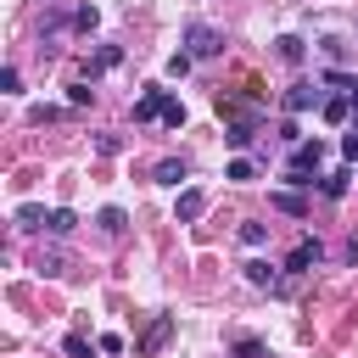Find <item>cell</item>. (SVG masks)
<instances>
[{"mask_svg": "<svg viewBox=\"0 0 358 358\" xmlns=\"http://www.w3.org/2000/svg\"><path fill=\"white\" fill-rule=\"evenodd\" d=\"M246 280H252V285H268V291L280 285V274H274L268 263H246Z\"/></svg>", "mask_w": 358, "mask_h": 358, "instance_id": "obj_11", "label": "cell"}, {"mask_svg": "<svg viewBox=\"0 0 358 358\" xmlns=\"http://www.w3.org/2000/svg\"><path fill=\"white\" fill-rule=\"evenodd\" d=\"M268 347L257 341V336H235V358H263Z\"/></svg>", "mask_w": 358, "mask_h": 358, "instance_id": "obj_13", "label": "cell"}, {"mask_svg": "<svg viewBox=\"0 0 358 358\" xmlns=\"http://www.w3.org/2000/svg\"><path fill=\"white\" fill-rule=\"evenodd\" d=\"M308 106H324V90L319 84H291L285 90V112H308Z\"/></svg>", "mask_w": 358, "mask_h": 358, "instance_id": "obj_4", "label": "cell"}, {"mask_svg": "<svg viewBox=\"0 0 358 358\" xmlns=\"http://www.w3.org/2000/svg\"><path fill=\"white\" fill-rule=\"evenodd\" d=\"M95 224H101L106 235H123V224H129V218H123V207H101V218H95Z\"/></svg>", "mask_w": 358, "mask_h": 358, "instance_id": "obj_10", "label": "cell"}, {"mask_svg": "<svg viewBox=\"0 0 358 358\" xmlns=\"http://www.w3.org/2000/svg\"><path fill=\"white\" fill-rule=\"evenodd\" d=\"M280 56H285V62H302V39L285 34V39H280Z\"/></svg>", "mask_w": 358, "mask_h": 358, "instance_id": "obj_22", "label": "cell"}, {"mask_svg": "<svg viewBox=\"0 0 358 358\" xmlns=\"http://www.w3.org/2000/svg\"><path fill=\"white\" fill-rule=\"evenodd\" d=\"M241 241H246V246H263V241H268V224H241Z\"/></svg>", "mask_w": 358, "mask_h": 358, "instance_id": "obj_17", "label": "cell"}, {"mask_svg": "<svg viewBox=\"0 0 358 358\" xmlns=\"http://www.w3.org/2000/svg\"><path fill=\"white\" fill-rule=\"evenodd\" d=\"M190 62H196L190 50H179V56H168V78H185V73H190Z\"/></svg>", "mask_w": 358, "mask_h": 358, "instance_id": "obj_14", "label": "cell"}, {"mask_svg": "<svg viewBox=\"0 0 358 358\" xmlns=\"http://www.w3.org/2000/svg\"><path fill=\"white\" fill-rule=\"evenodd\" d=\"M319 257H324V246H319L313 235H302V241H296V252L285 257V268H291V274H308V268H313Z\"/></svg>", "mask_w": 358, "mask_h": 358, "instance_id": "obj_3", "label": "cell"}, {"mask_svg": "<svg viewBox=\"0 0 358 358\" xmlns=\"http://www.w3.org/2000/svg\"><path fill=\"white\" fill-rule=\"evenodd\" d=\"M201 207H207V196H201V190H185V196H179V207H173V218H179V224H190V218H201Z\"/></svg>", "mask_w": 358, "mask_h": 358, "instance_id": "obj_6", "label": "cell"}, {"mask_svg": "<svg viewBox=\"0 0 358 358\" xmlns=\"http://www.w3.org/2000/svg\"><path fill=\"white\" fill-rule=\"evenodd\" d=\"M224 179H235V185H246V179H257V168H252L246 157H235V162L224 168Z\"/></svg>", "mask_w": 358, "mask_h": 358, "instance_id": "obj_12", "label": "cell"}, {"mask_svg": "<svg viewBox=\"0 0 358 358\" xmlns=\"http://www.w3.org/2000/svg\"><path fill=\"white\" fill-rule=\"evenodd\" d=\"M162 341H168V319H157V324H151V336H145V352H151V347H162Z\"/></svg>", "mask_w": 358, "mask_h": 358, "instance_id": "obj_24", "label": "cell"}, {"mask_svg": "<svg viewBox=\"0 0 358 358\" xmlns=\"http://www.w3.org/2000/svg\"><path fill=\"white\" fill-rule=\"evenodd\" d=\"M162 106H168V90H145V95L134 101V123H151V117H162Z\"/></svg>", "mask_w": 358, "mask_h": 358, "instance_id": "obj_5", "label": "cell"}, {"mask_svg": "<svg viewBox=\"0 0 358 358\" xmlns=\"http://www.w3.org/2000/svg\"><path fill=\"white\" fill-rule=\"evenodd\" d=\"M274 207H280V213H302V196H291V190H280V196H274Z\"/></svg>", "mask_w": 358, "mask_h": 358, "instance_id": "obj_23", "label": "cell"}, {"mask_svg": "<svg viewBox=\"0 0 358 358\" xmlns=\"http://www.w3.org/2000/svg\"><path fill=\"white\" fill-rule=\"evenodd\" d=\"M162 123H168V129H179V123H185V101H173V95H168V106H162Z\"/></svg>", "mask_w": 358, "mask_h": 358, "instance_id": "obj_15", "label": "cell"}, {"mask_svg": "<svg viewBox=\"0 0 358 358\" xmlns=\"http://www.w3.org/2000/svg\"><path fill=\"white\" fill-rule=\"evenodd\" d=\"M95 347H101V352H106V358H117V352H123V336H112V330H106V336H101V341H95Z\"/></svg>", "mask_w": 358, "mask_h": 358, "instance_id": "obj_25", "label": "cell"}, {"mask_svg": "<svg viewBox=\"0 0 358 358\" xmlns=\"http://www.w3.org/2000/svg\"><path fill=\"white\" fill-rule=\"evenodd\" d=\"M45 229H50V235H73V229H78V218H73V207H56Z\"/></svg>", "mask_w": 358, "mask_h": 358, "instance_id": "obj_8", "label": "cell"}, {"mask_svg": "<svg viewBox=\"0 0 358 358\" xmlns=\"http://www.w3.org/2000/svg\"><path fill=\"white\" fill-rule=\"evenodd\" d=\"M185 50H190L196 62H207V56L224 50V34H218L213 22H185Z\"/></svg>", "mask_w": 358, "mask_h": 358, "instance_id": "obj_1", "label": "cell"}, {"mask_svg": "<svg viewBox=\"0 0 358 358\" xmlns=\"http://www.w3.org/2000/svg\"><path fill=\"white\" fill-rule=\"evenodd\" d=\"M341 157H347V162H358V129H352V134L341 140Z\"/></svg>", "mask_w": 358, "mask_h": 358, "instance_id": "obj_27", "label": "cell"}, {"mask_svg": "<svg viewBox=\"0 0 358 358\" xmlns=\"http://www.w3.org/2000/svg\"><path fill=\"white\" fill-rule=\"evenodd\" d=\"M324 196H330V201H341V196H347V168H341V173H330V179H324Z\"/></svg>", "mask_w": 358, "mask_h": 358, "instance_id": "obj_16", "label": "cell"}, {"mask_svg": "<svg viewBox=\"0 0 358 358\" xmlns=\"http://www.w3.org/2000/svg\"><path fill=\"white\" fill-rule=\"evenodd\" d=\"M347 106H352V101H324L319 112H324V123H341V117H347Z\"/></svg>", "mask_w": 358, "mask_h": 358, "instance_id": "obj_19", "label": "cell"}, {"mask_svg": "<svg viewBox=\"0 0 358 358\" xmlns=\"http://www.w3.org/2000/svg\"><path fill=\"white\" fill-rule=\"evenodd\" d=\"M95 151H101V157H117V151H123V134H101Z\"/></svg>", "mask_w": 358, "mask_h": 358, "instance_id": "obj_20", "label": "cell"}, {"mask_svg": "<svg viewBox=\"0 0 358 358\" xmlns=\"http://www.w3.org/2000/svg\"><path fill=\"white\" fill-rule=\"evenodd\" d=\"M17 224H28V229H45V224H50V213L28 201V207H17Z\"/></svg>", "mask_w": 358, "mask_h": 358, "instance_id": "obj_9", "label": "cell"}, {"mask_svg": "<svg viewBox=\"0 0 358 358\" xmlns=\"http://www.w3.org/2000/svg\"><path fill=\"white\" fill-rule=\"evenodd\" d=\"M73 28H78V34H90V28H95V6H84V11L73 17Z\"/></svg>", "mask_w": 358, "mask_h": 358, "instance_id": "obj_26", "label": "cell"}, {"mask_svg": "<svg viewBox=\"0 0 358 358\" xmlns=\"http://www.w3.org/2000/svg\"><path fill=\"white\" fill-rule=\"evenodd\" d=\"M179 179H185V162L179 157H162L157 162V185H179Z\"/></svg>", "mask_w": 358, "mask_h": 358, "instance_id": "obj_7", "label": "cell"}, {"mask_svg": "<svg viewBox=\"0 0 358 358\" xmlns=\"http://www.w3.org/2000/svg\"><path fill=\"white\" fill-rule=\"evenodd\" d=\"M319 162H324V145H319V140H313V145L302 140V145L291 151V185H313V179H308V168H319Z\"/></svg>", "mask_w": 358, "mask_h": 358, "instance_id": "obj_2", "label": "cell"}, {"mask_svg": "<svg viewBox=\"0 0 358 358\" xmlns=\"http://www.w3.org/2000/svg\"><path fill=\"white\" fill-rule=\"evenodd\" d=\"M117 62H123L117 45H101V50H95V67H117Z\"/></svg>", "mask_w": 358, "mask_h": 358, "instance_id": "obj_18", "label": "cell"}, {"mask_svg": "<svg viewBox=\"0 0 358 358\" xmlns=\"http://www.w3.org/2000/svg\"><path fill=\"white\" fill-rule=\"evenodd\" d=\"M62 347H67V358H90V341H84V336H78V330H73V336H67V341H62Z\"/></svg>", "mask_w": 358, "mask_h": 358, "instance_id": "obj_21", "label": "cell"}]
</instances>
